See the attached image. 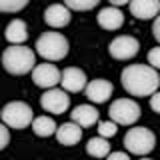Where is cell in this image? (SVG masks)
<instances>
[{
	"label": "cell",
	"instance_id": "obj_1",
	"mask_svg": "<svg viewBox=\"0 0 160 160\" xmlns=\"http://www.w3.org/2000/svg\"><path fill=\"white\" fill-rule=\"evenodd\" d=\"M122 88L130 96H150L160 86V76L154 66L148 64H130L120 74Z\"/></svg>",
	"mask_w": 160,
	"mask_h": 160
},
{
	"label": "cell",
	"instance_id": "obj_2",
	"mask_svg": "<svg viewBox=\"0 0 160 160\" xmlns=\"http://www.w3.org/2000/svg\"><path fill=\"white\" fill-rule=\"evenodd\" d=\"M2 66L6 72L14 74V76H22V74H28L36 66V54L28 46L12 44L10 48L2 52Z\"/></svg>",
	"mask_w": 160,
	"mask_h": 160
},
{
	"label": "cell",
	"instance_id": "obj_3",
	"mask_svg": "<svg viewBox=\"0 0 160 160\" xmlns=\"http://www.w3.org/2000/svg\"><path fill=\"white\" fill-rule=\"evenodd\" d=\"M36 52L44 60L56 62V60L66 58L68 54V40L64 38V34L60 32H44L42 36L36 40Z\"/></svg>",
	"mask_w": 160,
	"mask_h": 160
},
{
	"label": "cell",
	"instance_id": "obj_4",
	"mask_svg": "<svg viewBox=\"0 0 160 160\" xmlns=\"http://www.w3.org/2000/svg\"><path fill=\"white\" fill-rule=\"evenodd\" d=\"M124 146H126L128 154H136V156H144L150 154L156 146V136L152 130L144 128V126H136L130 128L124 136Z\"/></svg>",
	"mask_w": 160,
	"mask_h": 160
},
{
	"label": "cell",
	"instance_id": "obj_5",
	"mask_svg": "<svg viewBox=\"0 0 160 160\" xmlns=\"http://www.w3.org/2000/svg\"><path fill=\"white\" fill-rule=\"evenodd\" d=\"M32 108L28 106L26 102H20V100H14V102H8L6 106L2 108V122L6 124L8 128H16L22 130L32 124Z\"/></svg>",
	"mask_w": 160,
	"mask_h": 160
},
{
	"label": "cell",
	"instance_id": "obj_6",
	"mask_svg": "<svg viewBox=\"0 0 160 160\" xmlns=\"http://www.w3.org/2000/svg\"><path fill=\"white\" fill-rule=\"evenodd\" d=\"M108 116L116 124L130 126V124H134L140 118V106L130 98H118V100H114V102L110 104Z\"/></svg>",
	"mask_w": 160,
	"mask_h": 160
},
{
	"label": "cell",
	"instance_id": "obj_7",
	"mask_svg": "<svg viewBox=\"0 0 160 160\" xmlns=\"http://www.w3.org/2000/svg\"><path fill=\"white\" fill-rule=\"evenodd\" d=\"M40 106L46 112L52 114H64L70 108V96L66 94V90H58V88H46V92L40 96Z\"/></svg>",
	"mask_w": 160,
	"mask_h": 160
},
{
	"label": "cell",
	"instance_id": "obj_8",
	"mask_svg": "<svg viewBox=\"0 0 160 160\" xmlns=\"http://www.w3.org/2000/svg\"><path fill=\"white\" fill-rule=\"evenodd\" d=\"M138 48H140V42L134 36H116L110 42L108 52L116 60H128L138 54Z\"/></svg>",
	"mask_w": 160,
	"mask_h": 160
},
{
	"label": "cell",
	"instance_id": "obj_9",
	"mask_svg": "<svg viewBox=\"0 0 160 160\" xmlns=\"http://www.w3.org/2000/svg\"><path fill=\"white\" fill-rule=\"evenodd\" d=\"M32 80L40 88H54L56 84H60V70L54 64H48L46 60L44 64L32 68Z\"/></svg>",
	"mask_w": 160,
	"mask_h": 160
},
{
	"label": "cell",
	"instance_id": "obj_10",
	"mask_svg": "<svg viewBox=\"0 0 160 160\" xmlns=\"http://www.w3.org/2000/svg\"><path fill=\"white\" fill-rule=\"evenodd\" d=\"M84 92H86V98L90 100V102L102 104V102H106V100L112 96L114 86H112V82H108V80H104V78H96L90 84H86Z\"/></svg>",
	"mask_w": 160,
	"mask_h": 160
},
{
	"label": "cell",
	"instance_id": "obj_11",
	"mask_svg": "<svg viewBox=\"0 0 160 160\" xmlns=\"http://www.w3.org/2000/svg\"><path fill=\"white\" fill-rule=\"evenodd\" d=\"M60 84L66 92H82L86 88V74L80 68H64V72H60Z\"/></svg>",
	"mask_w": 160,
	"mask_h": 160
},
{
	"label": "cell",
	"instance_id": "obj_12",
	"mask_svg": "<svg viewBox=\"0 0 160 160\" xmlns=\"http://www.w3.org/2000/svg\"><path fill=\"white\" fill-rule=\"evenodd\" d=\"M130 14L138 20H150L158 16L160 12V0H130Z\"/></svg>",
	"mask_w": 160,
	"mask_h": 160
},
{
	"label": "cell",
	"instance_id": "obj_13",
	"mask_svg": "<svg viewBox=\"0 0 160 160\" xmlns=\"http://www.w3.org/2000/svg\"><path fill=\"white\" fill-rule=\"evenodd\" d=\"M44 20L52 28H62L70 22V8L66 4H50L44 10Z\"/></svg>",
	"mask_w": 160,
	"mask_h": 160
},
{
	"label": "cell",
	"instance_id": "obj_14",
	"mask_svg": "<svg viewBox=\"0 0 160 160\" xmlns=\"http://www.w3.org/2000/svg\"><path fill=\"white\" fill-rule=\"evenodd\" d=\"M98 24L104 30H118L124 24V14L120 12L118 6H106L98 12Z\"/></svg>",
	"mask_w": 160,
	"mask_h": 160
},
{
	"label": "cell",
	"instance_id": "obj_15",
	"mask_svg": "<svg viewBox=\"0 0 160 160\" xmlns=\"http://www.w3.org/2000/svg\"><path fill=\"white\" fill-rule=\"evenodd\" d=\"M56 138L60 144H64V146H74V144L80 142V138H82V126L76 122H66L62 124V126L56 128Z\"/></svg>",
	"mask_w": 160,
	"mask_h": 160
},
{
	"label": "cell",
	"instance_id": "obj_16",
	"mask_svg": "<svg viewBox=\"0 0 160 160\" xmlns=\"http://www.w3.org/2000/svg\"><path fill=\"white\" fill-rule=\"evenodd\" d=\"M70 118H72V122L80 124L82 128H88L98 122V110L90 106V104H80L70 112Z\"/></svg>",
	"mask_w": 160,
	"mask_h": 160
},
{
	"label": "cell",
	"instance_id": "obj_17",
	"mask_svg": "<svg viewBox=\"0 0 160 160\" xmlns=\"http://www.w3.org/2000/svg\"><path fill=\"white\" fill-rule=\"evenodd\" d=\"M6 40L10 44H22V42H26L28 40V26H26V22L24 20H12V22L6 26Z\"/></svg>",
	"mask_w": 160,
	"mask_h": 160
},
{
	"label": "cell",
	"instance_id": "obj_18",
	"mask_svg": "<svg viewBox=\"0 0 160 160\" xmlns=\"http://www.w3.org/2000/svg\"><path fill=\"white\" fill-rule=\"evenodd\" d=\"M86 152L90 156H94V158H106L110 154V144H108V140L104 136H94V138L88 140Z\"/></svg>",
	"mask_w": 160,
	"mask_h": 160
},
{
	"label": "cell",
	"instance_id": "obj_19",
	"mask_svg": "<svg viewBox=\"0 0 160 160\" xmlns=\"http://www.w3.org/2000/svg\"><path fill=\"white\" fill-rule=\"evenodd\" d=\"M56 122H54L52 118L48 116H38L32 120V130L36 136H52L54 132H56Z\"/></svg>",
	"mask_w": 160,
	"mask_h": 160
},
{
	"label": "cell",
	"instance_id": "obj_20",
	"mask_svg": "<svg viewBox=\"0 0 160 160\" xmlns=\"http://www.w3.org/2000/svg\"><path fill=\"white\" fill-rule=\"evenodd\" d=\"M100 0H64V4L70 10H78V12H86V10H92Z\"/></svg>",
	"mask_w": 160,
	"mask_h": 160
},
{
	"label": "cell",
	"instance_id": "obj_21",
	"mask_svg": "<svg viewBox=\"0 0 160 160\" xmlns=\"http://www.w3.org/2000/svg\"><path fill=\"white\" fill-rule=\"evenodd\" d=\"M26 4L28 0H0V12H20Z\"/></svg>",
	"mask_w": 160,
	"mask_h": 160
},
{
	"label": "cell",
	"instance_id": "obj_22",
	"mask_svg": "<svg viewBox=\"0 0 160 160\" xmlns=\"http://www.w3.org/2000/svg\"><path fill=\"white\" fill-rule=\"evenodd\" d=\"M116 132H118V124L114 120H102V122H98V134L100 136L112 138Z\"/></svg>",
	"mask_w": 160,
	"mask_h": 160
},
{
	"label": "cell",
	"instance_id": "obj_23",
	"mask_svg": "<svg viewBox=\"0 0 160 160\" xmlns=\"http://www.w3.org/2000/svg\"><path fill=\"white\" fill-rule=\"evenodd\" d=\"M148 64H150V66H154V68H160V46L152 48L148 52Z\"/></svg>",
	"mask_w": 160,
	"mask_h": 160
},
{
	"label": "cell",
	"instance_id": "obj_24",
	"mask_svg": "<svg viewBox=\"0 0 160 160\" xmlns=\"http://www.w3.org/2000/svg\"><path fill=\"white\" fill-rule=\"evenodd\" d=\"M8 142H10V132H8V128L4 126V124H0V150L6 148Z\"/></svg>",
	"mask_w": 160,
	"mask_h": 160
},
{
	"label": "cell",
	"instance_id": "obj_25",
	"mask_svg": "<svg viewBox=\"0 0 160 160\" xmlns=\"http://www.w3.org/2000/svg\"><path fill=\"white\" fill-rule=\"evenodd\" d=\"M150 108H152L154 112L160 114V92H158V90L150 94Z\"/></svg>",
	"mask_w": 160,
	"mask_h": 160
},
{
	"label": "cell",
	"instance_id": "obj_26",
	"mask_svg": "<svg viewBox=\"0 0 160 160\" xmlns=\"http://www.w3.org/2000/svg\"><path fill=\"white\" fill-rule=\"evenodd\" d=\"M152 34H154V38L160 42V16L154 18V24H152Z\"/></svg>",
	"mask_w": 160,
	"mask_h": 160
},
{
	"label": "cell",
	"instance_id": "obj_27",
	"mask_svg": "<svg viewBox=\"0 0 160 160\" xmlns=\"http://www.w3.org/2000/svg\"><path fill=\"white\" fill-rule=\"evenodd\" d=\"M108 158L110 160H126L128 158V152H110Z\"/></svg>",
	"mask_w": 160,
	"mask_h": 160
},
{
	"label": "cell",
	"instance_id": "obj_28",
	"mask_svg": "<svg viewBox=\"0 0 160 160\" xmlns=\"http://www.w3.org/2000/svg\"><path fill=\"white\" fill-rule=\"evenodd\" d=\"M128 2L130 0H112L110 4H112V6H124V4H128Z\"/></svg>",
	"mask_w": 160,
	"mask_h": 160
},
{
	"label": "cell",
	"instance_id": "obj_29",
	"mask_svg": "<svg viewBox=\"0 0 160 160\" xmlns=\"http://www.w3.org/2000/svg\"><path fill=\"white\" fill-rule=\"evenodd\" d=\"M108 2H112V0H108Z\"/></svg>",
	"mask_w": 160,
	"mask_h": 160
}]
</instances>
